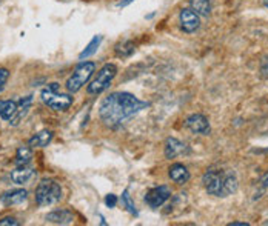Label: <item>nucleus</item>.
Segmentation results:
<instances>
[{
    "label": "nucleus",
    "mask_w": 268,
    "mask_h": 226,
    "mask_svg": "<svg viewBox=\"0 0 268 226\" xmlns=\"http://www.w3.org/2000/svg\"><path fill=\"white\" fill-rule=\"evenodd\" d=\"M147 106V102L139 100L130 92H113L102 100L99 116L106 126L116 128Z\"/></svg>",
    "instance_id": "1"
},
{
    "label": "nucleus",
    "mask_w": 268,
    "mask_h": 226,
    "mask_svg": "<svg viewBox=\"0 0 268 226\" xmlns=\"http://www.w3.org/2000/svg\"><path fill=\"white\" fill-rule=\"evenodd\" d=\"M202 183L205 191L215 197H228L238 191L239 180L233 170H208Z\"/></svg>",
    "instance_id": "2"
},
{
    "label": "nucleus",
    "mask_w": 268,
    "mask_h": 226,
    "mask_svg": "<svg viewBox=\"0 0 268 226\" xmlns=\"http://www.w3.org/2000/svg\"><path fill=\"white\" fill-rule=\"evenodd\" d=\"M63 193L57 182L43 179L35 188V202L39 206H51L62 200Z\"/></svg>",
    "instance_id": "3"
},
{
    "label": "nucleus",
    "mask_w": 268,
    "mask_h": 226,
    "mask_svg": "<svg viewBox=\"0 0 268 226\" xmlns=\"http://www.w3.org/2000/svg\"><path fill=\"white\" fill-rule=\"evenodd\" d=\"M42 100L54 111H66L73 105V97L69 94L59 92V83H49L42 91Z\"/></svg>",
    "instance_id": "4"
},
{
    "label": "nucleus",
    "mask_w": 268,
    "mask_h": 226,
    "mask_svg": "<svg viewBox=\"0 0 268 226\" xmlns=\"http://www.w3.org/2000/svg\"><path fill=\"white\" fill-rule=\"evenodd\" d=\"M94 69H96L94 62H82V63H79V65L76 66L74 72L71 74V77H69L68 82H66V89H68V92H73V94H74V92L80 91V89L88 83V80L91 79Z\"/></svg>",
    "instance_id": "5"
},
{
    "label": "nucleus",
    "mask_w": 268,
    "mask_h": 226,
    "mask_svg": "<svg viewBox=\"0 0 268 226\" xmlns=\"http://www.w3.org/2000/svg\"><path fill=\"white\" fill-rule=\"evenodd\" d=\"M116 76H117V66L114 63H105L99 69L96 79L88 85V92L90 94H100V92H103L105 89L110 88V85H111V82L114 80Z\"/></svg>",
    "instance_id": "6"
},
{
    "label": "nucleus",
    "mask_w": 268,
    "mask_h": 226,
    "mask_svg": "<svg viewBox=\"0 0 268 226\" xmlns=\"http://www.w3.org/2000/svg\"><path fill=\"white\" fill-rule=\"evenodd\" d=\"M170 197H171V190L165 185H160V186L151 188L145 194V203L150 208H160Z\"/></svg>",
    "instance_id": "7"
},
{
    "label": "nucleus",
    "mask_w": 268,
    "mask_h": 226,
    "mask_svg": "<svg viewBox=\"0 0 268 226\" xmlns=\"http://www.w3.org/2000/svg\"><path fill=\"white\" fill-rule=\"evenodd\" d=\"M201 15L196 14L191 8H184L181 9V14H179V20H181V28L184 32L187 34H193L199 29L201 26Z\"/></svg>",
    "instance_id": "8"
},
{
    "label": "nucleus",
    "mask_w": 268,
    "mask_h": 226,
    "mask_svg": "<svg viewBox=\"0 0 268 226\" xmlns=\"http://www.w3.org/2000/svg\"><path fill=\"white\" fill-rule=\"evenodd\" d=\"M185 126L194 133V134H202V136H208L211 128H210V122L204 114H191L185 119Z\"/></svg>",
    "instance_id": "9"
},
{
    "label": "nucleus",
    "mask_w": 268,
    "mask_h": 226,
    "mask_svg": "<svg viewBox=\"0 0 268 226\" xmlns=\"http://www.w3.org/2000/svg\"><path fill=\"white\" fill-rule=\"evenodd\" d=\"M164 153H165V157H167L168 160H171V159H176V157H179V156L188 153V148H187V145H185L184 142H181L179 139H176V137H168V139L165 140Z\"/></svg>",
    "instance_id": "10"
},
{
    "label": "nucleus",
    "mask_w": 268,
    "mask_h": 226,
    "mask_svg": "<svg viewBox=\"0 0 268 226\" xmlns=\"http://www.w3.org/2000/svg\"><path fill=\"white\" fill-rule=\"evenodd\" d=\"M35 177V170L31 168L29 165L17 166L14 171H11V180L15 185H26Z\"/></svg>",
    "instance_id": "11"
},
{
    "label": "nucleus",
    "mask_w": 268,
    "mask_h": 226,
    "mask_svg": "<svg viewBox=\"0 0 268 226\" xmlns=\"http://www.w3.org/2000/svg\"><path fill=\"white\" fill-rule=\"evenodd\" d=\"M31 105H32V96H26V97L20 99V100L17 102V111H15V114L12 116V119H11L8 123H9L11 126H17V125L26 117V114L29 112Z\"/></svg>",
    "instance_id": "12"
},
{
    "label": "nucleus",
    "mask_w": 268,
    "mask_h": 226,
    "mask_svg": "<svg viewBox=\"0 0 268 226\" xmlns=\"http://www.w3.org/2000/svg\"><path fill=\"white\" fill-rule=\"evenodd\" d=\"M168 176H170V179H171L174 183H177V185H184V183H187V182L190 180V171H188L187 166L182 165V163H174V165H171L170 170H168Z\"/></svg>",
    "instance_id": "13"
},
{
    "label": "nucleus",
    "mask_w": 268,
    "mask_h": 226,
    "mask_svg": "<svg viewBox=\"0 0 268 226\" xmlns=\"http://www.w3.org/2000/svg\"><path fill=\"white\" fill-rule=\"evenodd\" d=\"M46 220L54 225H71L74 222V214L68 210H57L46 216Z\"/></svg>",
    "instance_id": "14"
},
{
    "label": "nucleus",
    "mask_w": 268,
    "mask_h": 226,
    "mask_svg": "<svg viewBox=\"0 0 268 226\" xmlns=\"http://www.w3.org/2000/svg\"><path fill=\"white\" fill-rule=\"evenodd\" d=\"M28 197V193L25 190H14V191H9V193H5L0 200L3 205L6 206H12V205H20L26 200Z\"/></svg>",
    "instance_id": "15"
},
{
    "label": "nucleus",
    "mask_w": 268,
    "mask_h": 226,
    "mask_svg": "<svg viewBox=\"0 0 268 226\" xmlns=\"http://www.w3.org/2000/svg\"><path fill=\"white\" fill-rule=\"evenodd\" d=\"M52 137H54V134H52L51 131L42 129V131H39L37 134H34V136L29 139L28 145H29L31 148H45V146H48V145L51 143Z\"/></svg>",
    "instance_id": "16"
},
{
    "label": "nucleus",
    "mask_w": 268,
    "mask_h": 226,
    "mask_svg": "<svg viewBox=\"0 0 268 226\" xmlns=\"http://www.w3.org/2000/svg\"><path fill=\"white\" fill-rule=\"evenodd\" d=\"M136 51V43L131 42V40H125L119 45H116L114 48V52L119 59H128L130 55H133Z\"/></svg>",
    "instance_id": "17"
},
{
    "label": "nucleus",
    "mask_w": 268,
    "mask_h": 226,
    "mask_svg": "<svg viewBox=\"0 0 268 226\" xmlns=\"http://www.w3.org/2000/svg\"><path fill=\"white\" fill-rule=\"evenodd\" d=\"M17 111V102L14 100H0V117L3 120H11Z\"/></svg>",
    "instance_id": "18"
},
{
    "label": "nucleus",
    "mask_w": 268,
    "mask_h": 226,
    "mask_svg": "<svg viewBox=\"0 0 268 226\" xmlns=\"http://www.w3.org/2000/svg\"><path fill=\"white\" fill-rule=\"evenodd\" d=\"M190 6L196 14H199L202 17H208L211 14V2L210 0H190Z\"/></svg>",
    "instance_id": "19"
},
{
    "label": "nucleus",
    "mask_w": 268,
    "mask_h": 226,
    "mask_svg": "<svg viewBox=\"0 0 268 226\" xmlns=\"http://www.w3.org/2000/svg\"><path fill=\"white\" fill-rule=\"evenodd\" d=\"M32 160V149L31 146H20L15 153V165L17 166H23V165H29V162Z\"/></svg>",
    "instance_id": "20"
},
{
    "label": "nucleus",
    "mask_w": 268,
    "mask_h": 226,
    "mask_svg": "<svg viewBox=\"0 0 268 226\" xmlns=\"http://www.w3.org/2000/svg\"><path fill=\"white\" fill-rule=\"evenodd\" d=\"M102 40H103V37L102 35H94L93 39H91V42L86 45V48L79 54V59L80 60H83V59H86V57H90V55H93L96 51H97V48L100 46V43H102Z\"/></svg>",
    "instance_id": "21"
},
{
    "label": "nucleus",
    "mask_w": 268,
    "mask_h": 226,
    "mask_svg": "<svg viewBox=\"0 0 268 226\" xmlns=\"http://www.w3.org/2000/svg\"><path fill=\"white\" fill-rule=\"evenodd\" d=\"M120 202H122V205H123V206L127 208V211H128V213H131L133 216H137V210H136V206H134L133 200H131V197H130L128 191H123Z\"/></svg>",
    "instance_id": "22"
},
{
    "label": "nucleus",
    "mask_w": 268,
    "mask_h": 226,
    "mask_svg": "<svg viewBox=\"0 0 268 226\" xmlns=\"http://www.w3.org/2000/svg\"><path fill=\"white\" fill-rule=\"evenodd\" d=\"M8 77H9V71L6 68H0V92L5 88V85L8 82Z\"/></svg>",
    "instance_id": "23"
},
{
    "label": "nucleus",
    "mask_w": 268,
    "mask_h": 226,
    "mask_svg": "<svg viewBox=\"0 0 268 226\" xmlns=\"http://www.w3.org/2000/svg\"><path fill=\"white\" fill-rule=\"evenodd\" d=\"M105 205H106L108 208H114V206L117 205V196H116V194H108V196L105 197Z\"/></svg>",
    "instance_id": "24"
},
{
    "label": "nucleus",
    "mask_w": 268,
    "mask_h": 226,
    "mask_svg": "<svg viewBox=\"0 0 268 226\" xmlns=\"http://www.w3.org/2000/svg\"><path fill=\"white\" fill-rule=\"evenodd\" d=\"M20 223L17 222V219L14 217H5L0 220V226H19Z\"/></svg>",
    "instance_id": "25"
},
{
    "label": "nucleus",
    "mask_w": 268,
    "mask_h": 226,
    "mask_svg": "<svg viewBox=\"0 0 268 226\" xmlns=\"http://www.w3.org/2000/svg\"><path fill=\"white\" fill-rule=\"evenodd\" d=\"M262 72H264V76H268V59L267 60H264V65H262Z\"/></svg>",
    "instance_id": "26"
},
{
    "label": "nucleus",
    "mask_w": 268,
    "mask_h": 226,
    "mask_svg": "<svg viewBox=\"0 0 268 226\" xmlns=\"http://www.w3.org/2000/svg\"><path fill=\"white\" fill-rule=\"evenodd\" d=\"M131 2H134V0H122V2H120V3H119L117 6H119V8H123V6H127V5H130Z\"/></svg>",
    "instance_id": "27"
},
{
    "label": "nucleus",
    "mask_w": 268,
    "mask_h": 226,
    "mask_svg": "<svg viewBox=\"0 0 268 226\" xmlns=\"http://www.w3.org/2000/svg\"><path fill=\"white\" fill-rule=\"evenodd\" d=\"M228 226H250V223H245V222H233Z\"/></svg>",
    "instance_id": "28"
},
{
    "label": "nucleus",
    "mask_w": 268,
    "mask_h": 226,
    "mask_svg": "<svg viewBox=\"0 0 268 226\" xmlns=\"http://www.w3.org/2000/svg\"><path fill=\"white\" fill-rule=\"evenodd\" d=\"M262 183H264V186H265V188H268V173L265 174V177L262 179Z\"/></svg>",
    "instance_id": "29"
},
{
    "label": "nucleus",
    "mask_w": 268,
    "mask_h": 226,
    "mask_svg": "<svg viewBox=\"0 0 268 226\" xmlns=\"http://www.w3.org/2000/svg\"><path fill=\"white\" fill-rule=\"evenodd\" d=\"M264 5H265V6L268 8V0H265V2H264Z\"/></svg>",
    "instance_id": "30"
}]
</instances>
